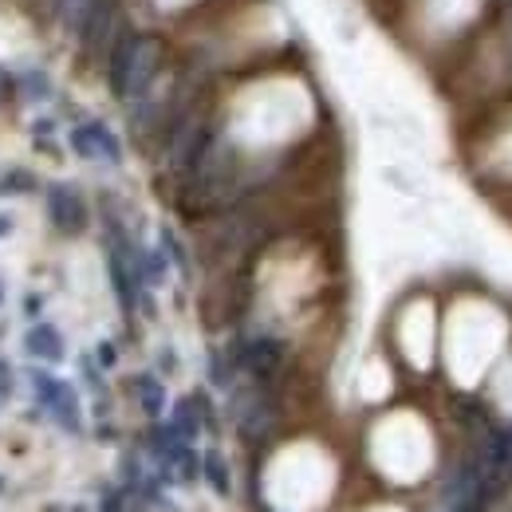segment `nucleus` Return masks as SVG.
Listing matches in <instances>:
<instances>
[{"instance_id": "obj_1", "label": "nucleus", "mask_w": 512, "mask_h": 512, "mask_svg": "<svg viewBox=\"0 0 512 512\" xmlns=\"http://www.w3.org/2000/svg\"><path fill=\"white\" fill-rule=\"evenodd\" d=\"M485 8H489V0H418V20L426 24L430 36L453 40V36L469 32Z\"/></svg>"}, {"instance_id": "obj_2", "label": "nucleus", "mask_w": 512, "mask_h": 512, "mask_svg": "<svg viewBox=\"0 0 512 512\" xmlns=\"http://www.w3.org/2000/svg\"><path fill=\"white\" fill-rule=\"evenodd\" d=\"M44 209H48V221H52L60 233H79V229L87 225V205H83L79 190L67 186V182L48 186V193H44Z\"/></svg>"}, {"instance_id": "obj_3", "label": "nucleus", "mask_w": 512, "mask_h": 512, "mask_svg": "<svg viewBox=\"0 0 512 512\" xmlns=\"http://www.w3.org/2000/svg\"><path fill=\"white\" fill-rule=\"evenodd\" d=\"M71 146H75L83 158H115V138L103 127H95V123L75 130V134H71Z\"/></svg>"}, {"instance_id": "obj_4", "label": "nucleus", "mask_w": 512, "mask_h": 512, "mask_svg": "<svg viewBox=\"0 0 512 512\" xmlns=\"http://www.w3.org/2000/svg\"><path fill=\"white\" fill-rule=\"evenodd\" d=\"M28 351L36 355V359H44V363H60L64 359V339H60V331L56 327H32L28 331Z\"/></svg>"}, {"instance_id": "obj_5", "label": "nucleus", "mask_w": 512, "mask_h": 512, "mask_svg": "<svg viewBox=\"0 0 512 512\" xmlns=\"http://www.w3.org/2000/svg\"><path fill=\"white\" fill-rule=\"evenodd\" d=\"M8 390H12V371H8L4 363H0V398H4Z\"/></svg>"}]
</instances>
